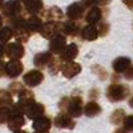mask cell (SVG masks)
I'll use <instances>...</instances> for the list:
<instances>
[{
  "mask_svg": "<svg viewBox=\"0 0 133 133\" xmlns=\"http://www.w3.org/2000/svg\"><path fill=\"white\" fill-rule=\"evenodd\" d=\"M130 91L127 84H120V83H112L107 88V98L110 103H118L123 101L129 96Z\"/></svg>",
  "mask_w": 133,
  "mask_h": 133,
  "instance_id": "cell-1",
  "label": "cell"
},
{
  "mask_svg": "<svg viewBox=\"0 0 133 133\" xmlns=\"http://www.w3.org/2000/svg\"><path fill=\"white\" fill-rule=\"evenodd\" d=\"M2 16L3 19H5L7 21H11L16 17H25L27 14L24 12L23 7H21L19 0H8L4 3L3 8H2Z\"/></svg>",
  "mask_w": 133,
  "mask_h": 133,
  "instance_id": "cell-2",
  "label": "cell"
},
{
  "mask_svg": "<svg viewBox=\"0 0 133 133\" xmlns=\"http://www.w3.org/2000/svg\"><path fill=\"white\" fill-rule=\"evenodd\" d=\"M83 96L80 95H72L68 100V105H66V109H65V113L69 115L72 118L73 117H80L83 115Z\"/></svg>",
  "mask_w": 133,
  "mask_h": 133,
  "instance_id": "cell-3",
  "label": "cell"
},
{
  "mask_svg": "<svg viewBox=\"0 0 133 133\" xmlns=\"http://www.w3.org/2000/svg\"><path fill=\"white\" fill-rule=\"evenodd\" d=\"M4 53L9 60H20L25 55V49H24L23 44H20L17 41L7 43L5 48H4Z\"/></svg>",
  "mask_w": 133,
  "mask_h": 133,
  "instance_id": "cell-4",
  "label": "cell"
},
{
  "mask_svg": "<svg viewBox=\"0 0 133 133\" xmlns=\"http://www.w3.org/2000/svg\"><path fill=\"white\" fill-rule=\"evenodd\" d=\"M24 65L20 60H9L4 65V76L9 79H17V77L23 73Z\"/></svg>",
  "mask_w": 133,
  "mask_h": 133,
  "instance_id": "cell-5",
  "label": "cell"
},
{
  "mask_svg": "<svg viewBox=\"0 0 133 133\" xmlns=\"http://www.w3.org/2000/svg\"><path fill=\"white\" fill-rule=\"evenodd\" d=\"M81 27L79 25L77 21L73 20H66V21H60V27H59V33L64 35L65 37H75L80 33Z\"/></svg>",
  "mask_w": 133,
  "mask_h": 133,
  "instance_id": "cell-6",
  "label": "cell"
},
{
  "mask_svg": "<svg viewBox=\"0 0 133 133\" xmlns=\"http://www.w3.org/2000/svg\"><path fill=\"white\" fill-rule=\"evenodd\" d=\"M43 80H44V75L40 69H31L23 75V84L29 88L40 85Z\"/></svg>",
  "mask_w": 133,
  "mask_h": 133,
  "instance_id": "cell-7",
  "label": "cell"
},
{
  "mask_svg": "<svg viewBox=\"0 0 133 133\" xmlns=\"http://www.w3.org/2000/svg\"><path fill=\"white\" fill-rule=\"evenodd\" d=\"M40 14H41V16H40L41 20L51 21V23H60V21H63V17H64L63 11L57 7H51L47 9H43Z\"/></svg>",
  "mask_w": 133,
  "mask_h": 133,
  "instance_id": "cell-8",
  "label": "cell"
},
{
  "mask_svg": "<svg viewBox=\"0 0 133 133\" xmlns=\"http://www.w3.org/2000/svg\"><path fill=\"white\" fill-rule=\"evenodd\" d=\"M20 4L23 7L27 15H37L44 9L43 0H20Z\"/></svg>",
  "mask_w": 133,
  "mask_h": 133,
  "instance_id": "cell-9",
  "label": "cell"
},
{
  "mask_svg": "<svg viewBox=\"0 0 133 133\" xmlns=\"http://www.w3.org/2000/svg\"><path fill=\"white\" fill-rule=\"evenodd\" d=\"M107 12L104 14L103 9L95 5V7H91L87 11V14L84 15L85 16V21L88 24H92V25H96L97 23H100V21H103V19L105 17Z\"/></svg>",
  "mask_w": 133,
  "mask_h": 133,
  "instance_id": "cell-10",
  "label": "cell"
},
{
  "mask_svg": "<svg viewBox=\"0 0 133 133\" xmlns=\"http://www.w3.org/2000/svg\"><path fill=\"white\" fill-rule=\"evenodd\" d=\"M66 45V37L61 33H57V35H55L51 41H49V52L52 55H60V52L65 48Z\"/></svg>",
  "mask_w": 133,
  "mask_h": 133,
  "instance_id": "cell-11",
  "label": "cell"
},
{
  "mask_svg": "<svg viewBox=\"0 0 133 133\" xmlns=\"http://www.w3.org/2000/svg\"><path fill=\"white\" fill-rule=\"evenodd\" d=\"M77 56H79V47L75 43H71V44H66L65 48L60 52L59 59L63 63H66V61H73Z\"/></svg>",
  "mask_w": 133,
  "mask_h": 133,
  "instance_id": "cell-12",
  "label": "cell"
},
{
  "mask_svg": "<svg viewBox=\"0 0 133 133\" xmlns=\"http://www.w3.org/2000/svg\"><path fill=\"white\" fill-rule=\"evenodd\" d=\"M81 64L76 63V61H66L63 64V68H61V72H63V76L65 79H73L81 72Z\"/></svg>",
  "mask_w": 133,
  "mask_h": 133,
  "instance_id": "cell-13",
  "label": "cell"
},
{
  "mask_svg": "<svg viewBox=\"0 0 133 133\" xmlns=\"http://www.w3.org/2000/svg\"><path fill=\"white\" fill-rule=\"evenodd\" d=\"M84 15H85V9L79 2L72 3L68 8H66V17H68L69 20L77 21V20L83 19Z\"/></svg>",
  "mask_w": 133,
  "mask_h": 133,
  "instance_id": "cell-14",
  "label": "cell"
},
{
  "mask_svg": "<svg viewBox=\"0 0 133 133\" xmlns=\"http://www.w3.org/2000/svg\"><path fill=\"white\" fill-rule=\"evenodd\" d=\"M59 27H60V23H51V21H45V23L41 24V28H40V35L44 37V39H52L55 35L59 33Z\"/></svg>",
  "mask_w": 133,
  "mask_h": 133,
  "instance_id": "cell-15",
  "label": "cell"
},
{
  "mask_svg": "<svg viewBox=\"0 0 133 133\" xmlns=\"http://www.w3.org/2000/svg\"><path fill=\"white\" fill-rule=\"evenodd\" d=\"M53 123H55V125H56L57 128H61V129H73L75 125H76L73 118L69 115H66L65 112L59 113L56 117H55Z\"/></svg>",
  "mask_w": 133,
  "mask_h": 133,
  "instance_id": "cell-16",
  "label": "cell"
},
{
  "mask_svg": "<svg viewBox=\"0 0 133 133\" xmlns=\"http://www.w3.org/2000/svg\"><path fill=\"white\" fill-rule=\"evenodd\" d=\"M41 24H43V20L40 19V16L32 15V16H29V17L25 19V21H24V28L32 35V33H39V32H40Z\"/></svg>",
  "mask_w": 133,
  "mask_h": 133,
  "instance_id": "cell-17",
  "label": "cell"
},
{
  "mask_svg": "<svg viewBox=\"0 0 133 133\" xmlns=\"http://www.w3.org/2000/svg\"><path fill=\"white\" fill-rule=\"evenodd\" d=\"M44 112H45V107H44L41 103L35 101V103H32V104L25 109L24 115H25L28 118H31V120H35V118H37V117L43 116V115H44Z\"/></svg>",
  "mask_w": 133,
  "mask_h": 133,
  "instance_id": "cell-18",
  "label": "cell"
},
{
  "mask_svg": "<svg viewBox=\"0 0 133 133\" xmlns=\"http://www.w3.org/2000/svg\"><path fill=\"white\" fill-rule=\"evenodd\" d=\"M33 129L36 132H49L51 127H52V120L48 116H40L37 118L33 120V124H32Z\"/></svg>",
  "mask_w": 133,
  "mask_h": 133,
  "instance_id": "cell-19",
  "label": "cell"
},
{
  "mask_svg": "<svg viewBox=\"0 0 133 133\" xmlns=\"http://www.w3.org/2000/svg\"><path fill=\"white\" fill-rule=\"evenodd\" d=\"M129 66H132V61L129 57H124V56H120L117 59L113 60L112 63V68L115 71V73H124Z\"/></svg>",
  "mask_w": 133,
  "mask_h": 133,
  "instance_id": "cell-20",
  "label": "cell"
},
{
  "mask_svg": "<svg viewBox=\"0 0 133 133\" xmlns=\"http://www.w3.org/2000/svg\"><path fill=\"white\" fill-rule=\"evenodd\" d=\"M55 55H52L49 51L48 52H40L37 55H35V59H33V64H35L36 68L41 69L44 66H48V64L51 63V60L53 59Z\"/></svg>",
  "mask_w": 133,
  "mask_h": 133,
  "instance_id": "cell-21",
  "label": "cell"
},
{
  "mask_svg": "<svg viewBox=\"0 0 133 133\" xmlns=\"http://www.w3.org/2000/svg\"><path fill=\"white\" fill-rule=\"evenodd\" d=\"M19 101H17V104L24 109V112H25V109L32 104V103H35V93H33L32 91H29V89H25L21 92L19 96Z\"/></svg>",
  "mask_w": 133,
  "mask_h": 133,
  "instance_id": "cell-22",
  "label": "cell"
},
{
  "mask_svg": "<svg viewBox=\"0 0 133 133\" xmlns=\"http://www.w3.org/2000/svg\"><path fill=\"white\" fill-rule=\"evenodd\" d=\"M80 36H81V39L85 40V41H95V40H97V37H98L97 29H96V27L92 25V24H87L85 27H83V28L80 29Z\"/></svg>",
  "mask_w": 133,
  "mask_h": 133,
  "instance_id": "cell-23",
  "label": "cell"
},
{
  "mask_svg": "<svg viewBox=\"0 0 133 133\" xmlns=\"http://www.w3.org/2000/svg\"><path fill=\"white\" fill-rule=\"evenodd\" d=\"M24 124H25V118H24L23 115H11L9 118H8V121H7L8 128L11 130H14V132L21 129V128L24 127Z\"/></svg>",
  "mask_w": 133,
  "mask_h": 133,
  "instance_id": "cell-24",
  "label": "cell"
},
{
  "mask_svg": "<svg viewBox=\"0 0 133 133\" xmlns=\"http://www.w3.org/2000/svg\"><path fill=\"white\" fill-rule=\"evenodd\" d=\"M101 107H100L95 100H91L89 103H87L84 107H83V113H85V116L88 117H96L101 113Z\"/></svg>",
  "mask_w": 133,
  "mask_h": 133,
  "instance_id": "cell-25",
  "label": "cell"
},
{
  "mask_svg": "<svg viewBox=\"0 0 133 133\" xmlns=\"http://www.w3.org/2000/svg\"><path fill=\"white\" fill-rule=\"evenodd\" d=\"M14 37L16 39L17 43L24 44V43H28V40L31 37V33L24 27H17V28H14Z\"/></svg>",
  "mask_w": 133,
  "mask_h": 133,
  "instance_id": "cell-26",
  "label": "cell"
},
{
  "mask_svg": "<svg viewBox=\"0 0 133 133\" xmlns=\"http://www.w3.org/2000/svg\"><path fill=\"white\" fill-rule=\"evenodd\" d=\"M14 37V29L11 28L9 25H5V27H2L0 28V43L2 44H5Z\"/></svg>",
  "mask_w": 133,
  "mask_h": 133,
  "instance_id": "cell-27",
  "label": "cell"
},
{
  "mask_svg": "<svg viewBox=\"0 0 133 133\" xmlns=\"http://www.w3.org/2000/svg\"><path fill=\"white\" fill-rule=\"evenodd\" d=\"M125 116H127L125 110L118 108V109L113 110V113L110 115V123L115 124V125H121L123 121H124V118H125Z\"/></svg>",
  "mask_w": 133,
  "mask_h": 133,
  "instance_id": "cell-28",
  "label": "cell"
},
{
  "mask_svg": "<svg viewBox=\"0 0 133 133\" xmlns=\"http://www.w3.org/2000/svg\"><path fill=\"white\" fill-rule=\"evenodd\" d=\"M14 104V96L7 89H0V107H11Z\"/></svg>",
  "mask_w": 133,
  "mask_h": 133,
  "instance_id": "cell-29",
  "label": "cell"
},
{
  "mask_svg": "<svg viewBox=\"0 0 133 133\" xmlns=\"http://www.w3.org/2000/svg\"><path fill=\"white\" fill-rule=\"evenodd\" d=\"M25 89V85L23 83H19V81H14L9 84V88H8V92L12 95V96H19L21 92Z\"/></svg>",
  "mask_w": 133,
  "mask_h": 133,
  "instance_id": "cell-30",
  "label": "cell"
},
{
  "mask_svg": "<svg viewBox=\"0 0 133 133\" xmlns=\"http://www.w3.org/2000/svg\"><path fill=\"white\" fill-rule=\"evenodd\" d=\"M63 61L60 60V59H56L53 56V59L51 60V63L48 64V68H49V71H51V73L52 75H56V73H59L60 71H61V68H63Z\"/></svg>",
  "mask_w": 133,
  "mask_h": 133,
  "instance_id": "cell-31",
  "label": "cell"
},
{
  "mask_svg": "<svg viewBox=\"0 0 133 133\" xmlns=\"http://www.w3.org/2000/svg\"><path fill=\"white\" fill-rule=\"evenodd\" d=\"M96 29H97V35H98V37L101 36V37H104V36H107L108 35V32H109V24L107 23V21H100V23H97L96 25Z\"/></svg>",
  "mask_w": 133,
  "mask_h": 133,
  "instance_id": "cell-32",
  "label": "cell"
},
{
  "mask_svg": "<svg viewBox=\"0 0 133 133\" xmlns=\"http://www.w3.org/2000/svg\"><path fill=\"white\" fill-rule=\"evenodd\" d=\"M9 116H11L9 107H0V124H7Z\"/></svg>",
  "mask_w": 133,
  "mask_h": 133,
  "instance_id": "cell-33",
  "label": "cell"
},
{
  "mask_svg": "<svg viewBox=\"0 0 133 133\" xmlns=\"http://www.w3.org/2000/svg\"><path fill=\"white\" fill-rule=\"evenodd\" d=\"M123 124H124V129H127L128 132H130L133 129V116H125L124 121H123Z\"/></svg>",
  "mask_w": 133,
  "mask_h": 133,
  "instance_id": "cell-34",
  "label": "cell"
},
{
  "mask_svg": "<svg viewBox=\"0 0 133 133\" xmlns=\"http://www.w3.org/2000/svg\"><path fill=\"white\" fill-rule=\"evenodd\" d=\"M80 4L84 7V9H89L91 7L97 5V4H96V0H81Z\"/></svg>",
  "mask_w": 133,
  "mask_h": 133,
  "instance_id": "cell-35",
  "label": "cell"
},
{
  "mask_svg": "<svg viewBox=\"0 0 133 133\" xmlns=\"http://www.w3.org/2000/svg\"><path fill=\"white\" fill-rule=\"evenodd\" d=\"M68 100L69 97H63L60 100V103H59V108L63 110V112H65V109H66V105H68Z\"/></svg>",
  "mask_w": 133,
  "mask_h": 133,
  "instance_id": "cell-36",
  "label": "cell"
},
{
  "mask_svg": "<svg viewBox=\"0 0 133 133\" xmlns=\"http://www.w3.org/2000/svg\"><path fill=\"white\" fill-rule=\"evenodd\" d=\"M132 75H133V68H132V66H129V68L124 72V77L129 81V80H132Z\"/></svg>",
  "mask_w": 133,
  "mask_h": 133,
  "instance_id": "cell-37",
  "label": "cell"
},
{
  "mask_svg": "<svg viewBox=\"0 0 133 133\" xmlns=\"http://www.w3.org/2000/svg\"><path fill=\"white\" fill-rule=\"evenodd\" d=\"M4 48H5V45L0 43V60H3V57L5 56V53H4Z\"/></svg>",
  "mask_w": 133,
  "mask_h": 133,
  "instance_id": "cell-38",
  "label": "cell"
},
{
  "mask_svg": "<svg viewBox=\"0 0 133 133\" xmlns=\"http://www.w3.org/2000/svg\"><path fill=\"white\" fill-rule=\"evenodd\" d=\"M110 2H112V0H96V4H98V5H107Z\"/></svg>",
  "mask_w": 133,
  "mask_h": 133,
  "instance_id": "cell-39",
  "label": "cell"
},
{
  "mask_svg": "<svg viewBox=\"0 0 133 133\" xmlns=\"http://www.w3.org/2000/svg\"><path fill=\"white\" fill-rule=\"evenodd\" d=\"M4 65H5V63L3 60H0V77L4 76Z\"/></svg>",
  "mask_w": 133,
  "mask_h": 133,
  "instance_id": "cell-40",
  "label": "cell"
},
{
  "mask_svg": "<svg viewBox=\"0 0 133 133\" xmlns=\"http://www.w3.org/2000/svg\"><path fill=\"white\" fill-rule=\"evenodd\" d=\"M132 2H133V0H123V3H124L129 9H132V8H133V3H132Z\"/></svg>",
  "mask_w": 133,
  "mask_h": 133,
  "instance_id": "cell-41",
  "label": "cell"
},
{
  "mask_svg": "<svg viewBox=\"0 0 133 133\" xmlns=\"http://www.w3.org/2000/svg\"><path fill=\"white\" fill-rule=\"evenodd\" d=\"M113 133H129L127 129H124V128H118V129H116Z\"/></svg>",
  "mask_w": 133,
  "mask_h": 133,
  "instance_id": "cell-42",
  "label": "cell"
},
{
  "mask_svg": "<svg viewBox=\"0 0 133 133\" xmlns=\"http://www.w3.org/2000/svg\"><path fill=\"white\" fill-rule=\"evenodd\" d=\"M4 3H5V0H0V11H2V8H3Z\"/></svg>",
  "mask_w": 133,
  "mask_h": 133,
  "instance_id": "cell-43",
  "label": "cell"
},
{
  "mask_svg": "<svg viewBox=\"0 0 133 133\" xmlns=\"http://www.w3.org/2000/svg\"><path fill=\"white\" fill-rule=\"evenodd\" d=\"M3 21H4V19H3V16H2V15H0V28L3 27Z\"/></svg>",
  "mask_w": 133,
  "mask_h": 133,
  "instance_id": "cell-44",
  "label": "cell"
},
{
  "mask_svg": "<svg viewBox=\"0 0 133 133\" xmlns=\"http://www.w3.org/2000/svg\"><path fill=\"white\" fill-rule=\"evenodd\" d=\"M14 133H28V132H25V130H21V129H19V130H16V132H14Z\"/></svg>",
  "mask_w": 133,
  "mask_h": 133,
  "instance_id": "cell-45",
  "label": "cell"
},
{
  "mask_svg": "<svg viewBox=\"0 0 133 133\" xmlns=\"http://www.w3.org/2000/svg\"><path fill=\"white\" fill-rule=\"evenodd\" d=\"M35 133H48V132H36V130H35Z\"/></svg>",
  "mask_w": 133,
  "mask_h": 133,
  "instance_id": "cell-46",
  "label": "cell"
},
{
  "mask_svg": "<svg viewBox=\"0 0 133 133\" xmlns=\"http://www.w3.org/2000/svg\"><path fill=\"white\" fill-rule=\"evenodd\" d=\"M19 2H20V0H19Z\"/></svg>",
  "mask_w": 133,
  "mask_h": 133,
  "instance_id": "cell-47",
  "label": "cell"
}]
</instances>
